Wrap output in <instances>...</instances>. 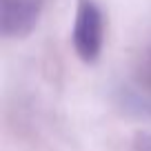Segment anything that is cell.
<instances>
[{
	"instance_id": "obj_1",
	"label": "cell",
	"mask_w": 151,
	"mask_h": 151,
	"mask_svg": "<svg viewBox=\"0 0 151 151\" xmlns=\"http://www.w3.org/2000/svg\"><path fill=\"white\" fill-rule=\"evenodd\" d=\"M104 42V16L93 0H78L73 22V49L85 62H96Z\"/></svg>"
},
{
	"instance_id": "obj_2",
	"label": "cell",
	"mask_w": 151,
	"mask_h": 151,
	"mask_svg": "<svg viewBox=\"0 0 151 151\" xmlns=\"http://www.w3.org/2000/svg\"><path fill=\"white\" fill-rule=\"evenodd\" d=\"M122 102L131 111L151 116V42L142 51V58L133 71L131 80L122 89Z\"/></svg>"
},
{
	"instance_id": "obj_3",
	"label": "cell",
	"mask_w": 151,
	"mask_h": 151,
	"mask_svg": "<svg viewBox=\"0 0 151 151\" xmlns=\"http://www.w3.org/2000/svg\"><path fill=\"white\" fill-rule=\"evenodd\" d=\"M133 151H151V133L140 131L133 138Z\"/></svg>"
}]
</instances>
